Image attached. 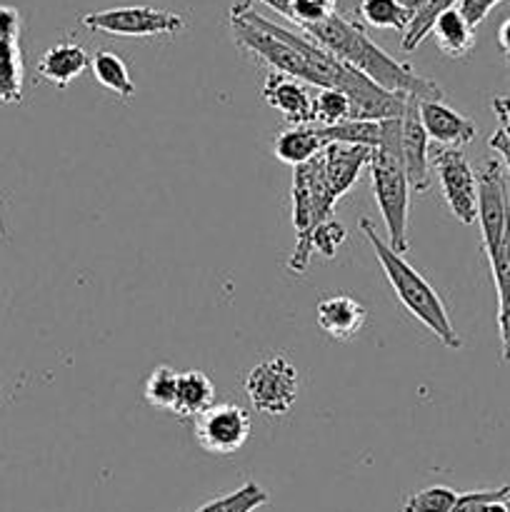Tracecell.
Wrapping results in <instances>:
<instances>
[{
    "mask_svg": "<svg viewBox=\"0 0 510 512\" xmlns=\"http://www.w3.org/2000/svg\"><path fill=\"white\" fill-rule=\"evenodd\" d=\"M300 33L388 93L418 95L420 100H443V90L438 83L423 78L408 63H400L393 55L385 53L375 40L368 38L363 25L345 18V15L333 13L320 23L303 25Z\"/></svg>",
    "mask_w": 510,
    "mask_h": 512,
    "instance_id": "6da1fadb",
    "label": "cell"
},
{
    "mask_svg": "<svg viewBox=\"0 0 510 512\" xmlns=\"http://www.w3.org/2000/svg\"><path fill=\"white\" fill-rule=\"evenodd\" d=\"M360 230H363L365 238H368L370 248L375 250V258H378L380 268L385 270V278H388L390 288L395 290V295H398V300L403 303V308L408 310L415 320H420L445 348L458 350L460 345H463V340H460L458 330L450 323V315L448 310H445L443 300H440V295L430 288L428 280H425L403 255L395 253V250L375 233L373 223H370L368 218L360 220Z\"/></svg>",
    "mask_w": 510,
    "mask_h": 512,
    "instance_id": "7a4b0ae2",
    "label": "cell"
},
{
    "mask_svg": "<svg viewBox=\"0 0 510 512\" xmlns=\"http://www.w3.org/2000/svg\"><path fill=\"white\" fill-rule=\"evenodd\" d=\"M403 118V115H400ZM400 118L390 120V130L385 143L370 155V178H373V195L383 215L388 230V245L395 253H408V208H410V183L403 168L400 153Z\"/></svg>",
    "mask_w": 510,
    "mask_h": 512,
    "instance_id": "3957f363",
    "label": "cell"
},
{
    "mask_svg": "<svg viewBox=\"0 0 510 512\" xmlns=\"http://www.w3.org/2000/svg\"><path fill=\"white\" fill-rule=\"evenodd\" d=\"M338 200L330 193L323 175V158L320 153L308 163L298 165L293 175V228L298 233L293 253H290L288 270L300 275L308 270L315 250L310 243V235L323 220L333 218V210Z\"/></svg>",
    "mask_w": 510,
    "mask_h": 512,
    "instance_id": "277c9868",
    "label": "cell"
},
{
    "mask_svg": "<svg viewBox=\"0 0 510 512\" xmlns=\"http://www.w3.org/2000/svg\"><path fill=\"white\" fill-rule=\"evenodd\" d=\"M83 25L98 33L118 35V38H153V35H175L185 28V18L163 8L150 5H125L98 13L83 15Z\"/></svg>",
    "mask_w": 510,
    "mask_h": 512,
    "instance_id": "5b68a950",
    "label": "cell"
},
{
    "mask_svg": "<svg viewBox=\"0 0 510 512\" xmlns=\"http://www.w3.org/2000/svg\"><path fill=\"white\" fill-rule=\"evenodd\" d=\"M245 393L258 413L280 418L288 415L298 398V370L283 355L263 360L245 378Z\"/></svg>",
    "mask_w": 510,
    "mask_h": 512,
    "instance_id": "8992f818",
    "label": "cell"
},
{
    "mask_svg": "<svg viewBox=\"0 0 510 512\" xmlns=\"http://www.w3.org/2000/svg\"><path fill=\"white\" fill-rule=\"evenodd\" d=\"M475 180H478V223L483 233V248L490 260L500 250L510 220L508 185H505L500 160H485L475 173Z\"/></svg>",
    "mask_w": 510,
    "mask_h": 512,
    "instance_id": "52a82bcc",
    "label": "cell"
},
{
    "mask_svg": "<svg viewBox=\"0 0 510 512\" xmlns=\"http://www.w3.org/2000/svg\"><path fill=\"white\" fill-rule=\"evenodd\" d=\"M430 165L438 173L440 188H443L450 213L463 225H473L478 220V180H475V173L463 150H435Z\"/></svg>",
    "mask_w": 510,
    "mask_h": 512,
    "instance_id": "ba28073f",
    "label": "cell"
},
{
    "mask_svg": "<svg viewBox=\"0 0 510 512\" xmlns=\"http://www.w3.org/2000/svg\"><path fill=\"white\" fill-rule=\"evenodd\" d=\"M253 420L235 403H215L195 418V440L210 455H233L248 443Z\"/></svg>",
    "mask_w": 510,
    "mask_h": 512,
    "instance_id": "9c48e42d",
    "label": "cell"
},
{
    "mask_svg": "<svg viewBox=\"0 0 510 512\" xmlns=\"http://www.w3.org/2000/svg\"><path fill=\"white\" fill-rule=\"evenodd\" d=\"M428 145L430 138L420 123V98L408 95L403 118H400V153H403V168L408 175L410 193H425L430 188Z\"/></svg>",
    "mask_w": 510,
    "mask_h": 512,
    "instance_id": "30bf717a",
    "label": "cell"
},
{
    "mask_svg": "<svg viewBox=\"0 0 510 512\" xmlns=\"http://www.w3.org/2000/svg\"><path fill=\"white\" fill-rule=\"evenodd\" d=\"M420 123H423L425 133L430 140L445 145V148H463V145L473 143L475 123L443 100H420Z\"/></svg>",
    "mask_w": 510,
    "mask_h": 512,
    "instance_id": "8fae6325",
    "label": "cell"
},
{
    "mask_svg": "<svg viewBox=\"0 0 510 512\" xmlns=\"http://www.w3.org/2000/svg\"><path fill=\"white\" fill-rule=\"evenodd\" d=\"M370 155H373V150L360 148V145H325V150L320 153V158H323V175L335 200L343 198L358 183L360 170L370 165Z\"/></svg>",
    "mask_w": 510,
    "mask_h": 512,
    "instance_id": "7c38bea8",
    "label": "cell"
},
{
    "mask_svg": "<svg viewBox=\"0 0 510 512\" xmlns=\"http://www.w3.org/2000/svg\"><path fill=\"white\" fill-rule=\"evenodd\" d=\"M265 103L278 110L288 123L310 125L313 123V95L308 93L300 80L288 78L283 73H270L263 85Z\"/></svg>",
    "mask_w": 510,
    "mask_h": 512,
    "instance_id": "4fadbf2b",
    "label": "cell"
},
{
    "mask_svg": "<svg viewBox=\"0 0 510 512\" xmlns=\"http://www.w3.org/2000/svg\"><path fill=\"white\" fill-rule=\"evenodd\" d=\"M365 318H368L365 305L350 298V295H333V298L320 300L318 308H315L318 328L333 340H340V343L355 338L365 325Z\"/></svg>",
    "mask_w": 510,
    "mask_h": 512,
    "instance_id": "5bb4252c",
    "label": "cell"
},
{
    "mask_svg": "<svg viewBox=\"0 0 510 512\" xmlns=\"http://www.w3.org/2000/svg\"><path fill=\"white\" fill-rule=\"evenodd\" d=\"M90 65L88 53L80 48L78 43H55L53 48L45 50L38 60V75L43 80H48L55 88H68L75 78L85 73V68Z\"/></svg>",
    "mask_w": 510,
    "mask_h": 512,
    "instance_id": "9a60e30c",
    "label": "cell"
},
{
    "mask_svg": "<svg viewBox=\"0 0 510 512\" xmlns=\"http://www.w3.org/2000/svg\"><path fill=\"white\" fill-rule=\"evenodd\" d=\"M390 120L393 118H385V120H345V123L338 125H330V128H318L320 138L325 143H343V145H360V148H368V150H378L380 145L385 143L388 138V130H390Z\"/></svg>",
    "mask_w": 510,
    "mask_h": 512,
    "instance_id": "2e32d148",
    "label": "cell"
},
{
    "mask_svg": "<svg viewBox=\"0 0 510 512\" xmlns=\"http://www.w3.org/2000/svg\"><path fill=\"white\" fill-rule=\"evenodd\" d=\"M430 35L438 43L440 53L448 58H465L475 45V28L465 20L460 8H450L435 18Z\"/></svg>",
    "mask_w": 510,
    "mask_h": 512,
    "instance_id": "e0dca14e",
    "label": "cell"
},
{
    "mask_svg": "<svg viewBox=\"0 0 510 512\" xmlns=\"http://www.w3.org/2000/svg\"><path fill=\"white\" fill-rule=\"evenodd\" d=\"M325 145L328 143L320 138L315 125L313 128H310V125H293V128L283 130V133L275 138L273 150L275 158H278L280 163H288L293 165V168H298V165L308 163L315 155L323 153Z\"/></svg>",
    "mask_w": 510,
    "mask_h": 512,
    "instance_id": "ac0fdd59",
    "label": "cell"
},
{
    "mask_svg": "<svg viewBox=\"0 0 510 512\" xmlns=\"http://www.w3.org/2000/svg\"><path fill=\"white\" fill-rule=\"evenodd\" d=\"M215 405V388L203 370H188L178 378V395H175L173 413L178 418H200Z\"/></svg>",
    "mask_w": 510,
    "mask_h": 512,
    "instance_id": "d6986e66",
    "label": "cell"
},
{
    "mask_svg": "<svg viewBox=\"0 0 510 512\" xmlns=\"http://www.w3.org/2000/svg\"><path fill=\"white\" fill-rule=\"evenodd\" d=\"M360 23L378 30H400L405 33L413 20V10L405 8L400 0H360L358 8Z\"/></svg>",
    "mask_w": 510,
    "mask_h": 512,
    "instance_id": "ffe728a7",
    "label": "cell"
},
{
    "mask_svg": "<svg viewBox=\"0 0 510 512\" xmlns=\"http://www.w3.org/2000/svg\"><path fill=\"white\" fill-rule=\"evenodd\" d=\"M90 70L103 88L113 90L120 98H133L135 95V83L128 73V65L113 50H98L90 58Z\"/></svg>",
    "mask_w": 510,
    "mask_h": 512,
    "instance_id": "44dd1931",
    "label": "cell"
},
{
    "mask_svg": "<svg viewBox=\"0 0 510 512\" xmlns=\"http://www.w3.org/2000/svg\"><path fill=\"white\" fill-rule=\"evenodd\" d=\"M23 53L15 40H0V103L23 100Z\"/></svg>",
    "mask_w": 510,
    "mask_h": 512,
    "instance_id": "7402d4cb",
    "label": "cell"
},
{
    "mask_svg": "<svg viewBox=\"0 0 510 512\" xmlns=\"http://www.w3.org/2000/svg\"><path fill=\"white\" fill-rule=\"evenodd\" d=\"M353 118V103L340 90L323 88L313 98V123L318 128H330V125L345 123Z\"/></svg>",
    "mask_w": 510,
    "mask_h": 512,
    "instance_id": "603a6c76",
    "label": "cell"
},
{
    "mask_svg": "<svg viewBox=\"0 0 510 512\" xmlns=\"http://www.w3.org/2000/svg\"><path fill=\"white\" fill-rule=\"evenodd\" d=\"M268 500V493L258 483L250 480V483H245L235 493L210 500V503H205L203 508H198L195 512H255L258 508H263Z\"/></svg>",
    "mask_w": 510,
    "mask_h": 512,
    "instance_id": "cb8c5ba5",
    "label": "cell"
},
{
    "mask_svg": "<svg viewBox=\"0 0 510 512\" xmlns=\"http://www.w3.org/2000/svg\"><path fill=\"white\" fill-rule=\"evenodd\" d=\"M455 3H460V0H428V3L423 5L420 10H415L413 13V20H410L408 30L403 33V50H415L420 43L425 40V35H430V30H433V23L435 18H438L440 13H445V10L455 8Z\"/></svg>",
    "mask_w": 510,
    "mask_h": 512,
    "instance_id": "d4e9b609",
    "label": "cell"
},
{
    "mask_svg": "<svg viewBox=\"0 0 510 512\" xmlns=\"http://www.w3.org/2000/svg\"><path fill=\"white\" fill-rule=\"evenodd\" d=\"M178 378L180 375L173 368H168V365L155 368L150 373L148 383H145V400H148V405L173 413L175 395H178Z\"/></svg>",
    "mask_w": 510,
    "mask_h": 512,
    "instance_id": "484cf974",
    "label": "cell"
},
{
    "mask_svg": "<svg viewBox=\"0 0 510 512\" xmlns=\"http://www.w3.org/2000/svg\"><path fill=\"white\" fill-rule=\"evenodd\" d=\"M458 503V493L445 485H433L420 493L410 495L403 503V512H453Z\"/></svg>",
    "mask_w": 510,
    "mask_h": 512,
    "instance_id": "4316f807",
    "label": "cell"
},
{
    "mask_svg": "<svg viewBox=\"0 0 510 512\" xmlns=\"http://www.w3.org/2000/svg\"><path fill=\"white\" fill-rule=\"evenodd\" d=\"M345 238H348V233H345V225L338 223L335 218H328L313 230V235H310V243H313L315 253H320L325 260H330V258H335V253H338L340 245L345 243Z\"/></svg>",
    "mask_w": 510,
    "mask_h": 512,
    "instance_id": "83f0119b",
    "label": "cell"
},
{
    "mask_svg": "<svg viewBox=\"0 0 510 512\" xmlns=\"http://www.w3.org/2000/svg\"><path fill=\"white\" fill-rule=\"evenodd\" d=\"M338 3L340 0H293V23L298 28L320 23L338 13Z\"/></svg>",
    "mask_w": 510,
    "mask_h": 512,
    "instance_id": "f1b7e54d",
    "label": "cell"
},
{
    "mask_svg": "<svg viewBox=\"0 0 510 512\" xmlns=\"http://www.w3.org/2000/svg\"><path fill=\"white\" fill-rule=\"evenodd\" d=\"M498 3L500 0H460V13L465 15V20H468L473 28H478Z\"/></svg>",
    "mask_w": 510,
    "mask_h": 512,
    "instance_id": "f546056e",
    "label": "cell"
},
{
    "mask_svg": "<svg viewBox=\"0 0 510 512\" xmlns=\"http://www.w3.org/2000/svg\"><path fill=\"white\" fill-rule=\"evenodd\" d=\"M20 35V13L13 5H0V40H15Z\"/></svg>",
    "mask_w": 510,
    "mask_h": 512,
    "instance_id": "4dcf8cb0",
    "label": "cell"
},
{
    "mask_svg": "<svg viewBox=\"0 0 510 512\" xmlns=\"http://www.w3.org/2000/svg\"><path fill=\"white\" fill-rule=\"evenodd\" d=\"M493 113L500 123V133L510 140V98L508 95H495L493 98Z\"/></svg>",
    "mask_w": 510,
    "mask_h": 512,
    "instance_id": "1f68e13d",
    "label": "cell"
},
{
    "mask_svg": "<svg viewBox=\"0 0 510 512\" xmlns=\"http://www.w3.org/2000/svg\"><path fill=\"white\" fill-rule=\"evenodd\" d=\"M498 325H500V340H503V360L510 363V308L498 310Z\"/></svg>",
    "mask_w": 510,
    "mask_h": 512,
    "instance_id": "d6a6232c",
    "label": "cell"
},
{
    "mask_svg": "<svg viewBox=\"0 0 510 512\" xmlns=\"http://www.w3.org/2000/svg\"><path fill=\"white\" fill-rule=\"evenodd\" d=\"M488 145L495 150V153L500 155V158H503V163L508 165V170H510V140L505 138V135L500 133V130H495V133L490 135Z\"/></svg>",
    "mask_w": 510,
    "mask_h": 512,
    "instance_id": "836d02e7",
    "label": "cell"
},
{
    "mask_svg": "<svg viewBox=\"0 0 510 512\" xmlns=\"http://www.w3.org/2000/svg\"><path fill=\"white\" fill-rule=\"evenodd\" d=\"M248 3H263L278 15H283V18L293 20V0H248Z\"/></svg>",
    "mask_w": 510,
    "mask_h": 512,
    "instance_id": "e575fe53",
    "label": "cell"
},
{
    "mask_svg": "<svg viewBox=\"0 0 510 512\" xmlns=\"http://www.w3.org/2000/svg\"><path fill=\"white\" fill-rule=\"evenodd\" d=\"M498 43H500V48H503V53L510 55V18L503 20V25H500Z\"/></svg>",
    "mask_w": 510,
    "mask_h": 512,
    "instance_id": "d590c367",
    "label": "cell"
},
{
    "mask_svg": "<svg viewBox=\"0 0 510 512\" xmlns=\"http://www.w3.org/2000/svg\"><path fill=\"white\" fill-rule=\"evenodd\" d=\"M360 0H340L338 3V13L345 15V18H350V13H353L355 8H358Z\"/></svg>",
    "mask_w": 510,
    "mask_h": 512,
    "instance_id": "8d00e7d4",
    "label": "cell"
},
{
    "mask_svg": "<svg viewBox=\"0 0 510 512\" xmlns=\"http://www.w3.org/2000/svg\"><path fill=\"white\" fill-rule=\"evenodd\" d=\"M400 3H403L405 8H410V10H413V13H415V10L423 8V5L428 3V0H400Z\"/></svg>",
    "mask_w": 510,
    "mask_h": 512,
    "instance_id": "74e56055",
    "label": "cell"
},
{
    "mask_svg": "<svg viewBox=\"0 0 510 512\" xmlns=\"http://www.w3.org/2000/svg\"><path fill=\"white\" fill-rule=\"evenodd\" d=\"M505 505H508V512H510V495H508V503H505Z\"/></svg>",
    "mask_w": 510,
    "mask_h": 512,
    "instance_id": "f35d334b",
    "label": "cell"
},
{
    "mask_svg": "<svg viewBox=\"0 0 510 512\" xmlns=\"http://www.w3.org/2000/svg\"><path fill=\"white\" fill-rule=\"evenodd\" d=\"M505 60H508V63H510V55H505Z\"/></svg>",
    "mask_w": 510,
    "mask_h": 512,
    "instance_id": "ab89813d",
    "label": "cell"
},
{
    "mask_svg": "<svg viewBox=\"0 0 510 512\" xmlns=\"http://www.w3.org/2000/svg\"><path fill=\"white\" fill-rule=\"evenodd\" d=\"M505 308H510V305H505ZM498 310H500V308H498Z\"/></svg>",
    "mask_w": 510,
    "mask_h": 512,
    "instance_id": "60d3db41",
    "label": "cell"
}]
</instances>
